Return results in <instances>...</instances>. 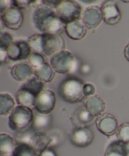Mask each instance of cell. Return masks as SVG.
Returning <instances> with one entry per match:
<instances>
[{
	"mask_svg": "<svg viewBox=\"0 0 129 156\" xmlns=\"http://www.w3.org/2000/svg\"><path fill=\"white\" fill-rule=\"evenodd\" d=\"M32 21L35 27L42 34H61L65 28V24L59 18L56 9L43 3L36 6Z\"/></svg>",
	"mask_w": 129,
	"mask_h": 156,
	"instance_id": "6da1fadb",
	"label": "cell"
},
{
	"mask_svg": "<svg viewBox=\"0 0 129 156\" xmlns=\"http://www.w3.org/2000/svg\"><path fill=\"white\" fill-rule=\"evenodd\" d=\"M84 83L77 77H67L59 84V94L64 101L69 104H77L83 101L85 96L83 92Z\"/></svg>",
	"mask_w": 129,
	"mask_h": 156,
	"instance_id": "7a4b0ae2",
	"label": "cell"
},
{
	"mask_svg": "<svg viewBox=\"0 0 129 156\" xmlns=\"http://www.w3.org/2000/svg\"><path fill=\"white\" fill-rule=\"evenodd\" d=\"M34 114L32 108L18 105L8 117V126L12 130L20 133L28 130L33 124Z\"/></svg>",
	"mask_w": 129,
	"mask_h": 156,
	"instance_id": "3957f363",
	"label": "cell"
},
{
	"mask_svg": "<svg viewBox=\"0 0 129 156\" xmlns=\"http://www.w3.org/2000/svg\"><path fill=\"white\" fill-rule=\"evenodd\" d=\"M50 65L56 73L65 75L75 71L77 62L72 53L64 49L51 56Z\"/></svg>",
	"mask_w": 129,
	"mask_h": 156,
	"instance_id": "277c9868",
	"label": "cell"
},
{
	"mask_svg": "<svg viewBox=\"0 0 129 156\" xmlns=\"http://www.w3.org/2000/svg\"><path fill=\"white\" fill-rule=\"evenodd\" d=\"M55 9L59 18L65 25L80 19L82 15L81 6L74 0H64Z\"/></svg>",
	"mask_w": 129,
	"mask_h": 156,
	"instance_id": "5b68a950",
	"label": "cell"
},
{
	"mask_svg": "<svg viewBox=\"0 0 129 156\" xmlns=\"http://www.w3.org/2000/svg\"><path fill=\"white\" fill-rule=\"evenodd\" d=\"M2 22L8 28L13 30H18L24 24V14L21 9L12 5L4 13L1 14Z\"/></svg>",
	"mask_w": 129,
	"mask_h": 156,
	"instance_id": "8992f818",
	"label": "cell"
},
{
	"mask_svg": "<svg viewBox=\"0 0 129 156\" xmlns=\"http://www.w3.org/2000/svg\"><path fill=\"white\" fill-rule=\"evenodd\" d=\"M65 47V41L61 34H42V53L46 56H53Z\"/></svg>",
	"mask_w": 129,
	"mask_h": 156,
	"instance_id": "52a82bcc",
	"label": "cell"
},
{
	"mask_svg": "<svg viewBox=\"0 0 129 156\" xmlns=\"http://www.w3.org/2000/svg\"><path fill=\"white\" fill-rule=\"evenodd\" d=\"M56 103V94L52 90L44 89L36 98L34 108L36 112L49 114L54 110Z\"/></svg>",
	"mask_w": 129,
	"mask_h": 156,
	"instance_id": "ba28073f",
	"label": "cell"
},
{
	"mask_svg": "<svg viewBox=\"0 0 129 156\" xmlns=\"http://www.w3.org/2000/svg\"><path fill=\"white\" fill-rule=\"evenodd\" d=\"M96 126L101 133L106 136H112L116 133L118 128V120L109 113H104L96 119Z\"/></svg>",
	"mask_w": 129,
	"mask_h": 156,
	"instance_id": "9c48e42d",
	"label": "cell"
},
{
	"mask_svg": "<svg viewBox=\"0 0 129 156\" xmlns=\"http://www.w3.org/2000/svg\"><path fill=\"white\" fill-rule=\"evenodd\" d=\"M70 142L78 148H86L93 143L94 134L89 127H76L70 134Z\"/></svg>",
	"mask_w": 129,
	"mask_h": 156,
	"instance_id": "30bf717a",
	"label": "cell"
},
{
	"mask_svg": "<svg viewBox=\"0 0 129 156\" xmlns=\"http://www.w3.org/2000/svg\"><path fill=\"white\" fill-rule=\"evenodd\" d=\"M103 21L109 25H115L121 19V13L118 4L114 0H106L101 6Z\"/></svg>",
	"mask_w": 129,
	"mask_h": 156,
	"instance_id": "8fae6325",
	"label": "cell"
},
{
	"mask_svg": "<svg viewBox=\"0 0 129 156\" xmlns=\"http://www.w3.org/2000/svg\"><path fill=\"white\" fill-rule=\"evenodd\" d=\"M81 20L89 30L96 28L103 21L101 8L96 5L87 7L82 14Z\"/></svg>",
	"mask_w": 129,
	"mask_h": 156,
	"instance_id": "7c38bea8",
	"label": "cell"
},
{
	"mask_svg": "<svg viewBox=\"0 0 129 156\" xmlns=\"http://www.w3.org/2000/svg\"><path fill=\"white\" fill-rule=\"evenodd\" d=\"M71 120L76 127H89L93 123L95 117L84 106H80L74 111Z\"/></svg>",
	"mask_w": 129,
	"mask_h": 156,
	"instance_id": "4fadbf2b",
	"label": "cell"
},
{
	"mask_svg": "<svg viewBox=\"0 0 129 156\" xmlns=\"http://www.w3.org/2000/svg\"><path fill=\"white\" fill-rule=\"evenodd\" d=\"M83 106L94 117H99L104 114L106 110V103L100 96L93 94L90 97L85 98L83 101Z\"/></svg>",
	"mask_w": 129,
	"mask_h": 156,
	"instance_id": "5bb4252c",
	"label": "cell"
},
{
	"mask_svg": "<svg viewBox=\"0 0 129 156\" xmlns=\"http://www.w3.org/2000/svg\"><path fill=\"white\" fill-rule=\"evenodd\" d=\"M29 144L34 149L36 155L39 156L50 146L51 138L46 133L36 132L32 136Z\"/></svg>",
	"mask_w": 129,
	"mask_h": 156,
	"instance_id": "9a60e30c",
	"label": "cell"
},
{
	"mask_svg": "<svg viewBox=\"0 0 129 156\" xmlns=\"http://www.w3.org/2000/svg\"><path fill=\"white\" fill-rule=\"evenodd\" d=\"M65 31L67 36L74 41H80L86 36L87 28L81 19L69 23L65 25Z\"/></svg>",
	"mask_w": 129,
	"mask_h": 156,
	"instance_id": "2e32d148",
	"label": "cell"
},
{
	"mask_svg": "<svg viewBox=\"0 0 129 156\" xmlns=\"http://www.w3.org/2000/svg\"><path fill=\"white\" fill-rule=\"evenodd\" d=\"M11 75L14 79L18 82H27L33 75V69L30 64L20 62L11 69Z\"/></svg>",
	"mask_w": 129,
	"mask_h": 156,
	"instance_id": "e0dca14e",
	"label": "cell"
},
{
	"mask_svg": "<svg viewBox=\"0 0 129 156\" xmlns=\"http://www.w3.org/2000/svg\"><path fill=\"white\" fill-rule=\"evenodd\" d=\"M104 156H129V143L117 140L109 143Z\"/></svg>",
	"mask_w": 129,
	"mask_h": 156,
	"instance_id": "ac0fdd59",
	"label": "cell"
},
{
	"mask_svg": "<svg viewBox=\"0 0 129 156\" xmlns=\"http://www.w3.org/2000/svg\"><path fill=\"white\" fill-rule=\"evenodd\" d=\"M33 76L44 83H48L53 81L56 72L50 64L45 62L41 66L33 69Z\"/></svg>",
	"mask_w": 129,
	"mask_h": 156,
	"instance_id": "d6986e66",
	"label": "cell"
},
{
	"mask_svg": "<svg viewBox=\"0 0 129 156\" xmlns=\"http://www.w3.org/2000/svg\"><path fill=\"white\" fill-rule=\"evenodd\" d=\"M17 143L7 133L0 134V156H12Z\"/></svg>",
	"mask_w": 129,
	"mask_h": 156,
	"instance_id": "ffe728a7",
	"label": "cell"
},
{
	"mask_svg": "<svg viewBox=\"0 0 129 156\" xmlns=\"http://www.w3.org/2000/svg\"><path fill=\"white\" fill-rule=\"evenodd\" d=\"M36 98L34 94L22 88H20L16 93V101L18 105L27 108H34Z\"/></svg>",
	"mask_w": 129,
	"mask_h": 156,
	"instance_id": "44dd1931",
	"label": "cell"
},
{
	"mask_svg": "<svg viewBox=\"0 0 129 156\" xmlns=\"http://www.w3.org/2000/svg\"><path fill=\"white\" fill-rule=\"evenodd\" d=\"M15 108V101L13 98L8 93L0 94V114L7 116L13 111Z\"/></svg>",
	"mask_w": 129,
	"mask_h": 156,
	"instance_id": "7402d4cb",
	"label": "cell"
},
{
	"mask_svg": "<svg viewBox=\"0 0 129 156\" xmlns=\"http://www.w3.org/2000/svg\"><path fill=\"white\" fill-rule=\"evenodd\" d=\"M51 122L52 117L49 114H45L37 112V114L34 115L32 126H33L34 130L40 132L39 130H41V129H45L47 127H49L51 124Z\"/></svg>",
	"mask_w": 129,
	"mask_h": 156,
	"instance_id": "603a6c76",
	"label": "cell"
},
{
	"mask_svg": "<svg viewBox=\"0 0 129 156\" xmlns=\"http://www.w3.org/2000/svg\"><path fill=\"white\" fill-rule=\"evenodd\" d=\"M21 88L27 90L30 92H31L32 94H34L36 97H37L44 90V82L36 79L35 76H33L31 79L24 82V85Z\"/></svg>",
	"mask_w": 129,
	"mask_h": 156,
	"instance_id": "cb8c5ba5",
	"label": "cell"
},
{
	"mask_svg": "<svg viewBox=\"0 0 129 156\" xmlns=\"http://www.w3.org/2000/svg\"><path fill=\"white\" fill-rule=\"evenodd\" d=\"M12 156H38L29 143H17Z\"/></svg>",
	"mask_w": 129,
	"mask_h": 156,
	"instance_id": "d4e9b609",
	"label": "cell"
},
{
	"mask_svg": "<svg viewBox=\"0 0 129 156\" xmlns=\"http://www.w3.org/2000/svg\"><path fill=\"white\" fill-rule=\"evenodd\" d=\"M32 52L42 53V34H36L32 35L27 40Z\"/></svg>",
	"mask_w": 129,
	"mask_h": 156,
	"instance_id": "484cf974",
	"label": "cell"
},
{
	"mask_svg": "<svg viewBox=\"0 0 129 156\" xmlns=\"http://www.w3.org/2000/svg\"><path fill=\"white\" fill-rule=\"evenodd\" d=\"M8 57L12 61L21 60V50L17 41L11 44L7 49Z\"/></svg>",
	"mask_w": 129,
	"mask_h": 156,
	"instance_id": "4316f807",
	"label": "cell"
},
{
	"mask_svg": "<svg viewBox=\"0 0 129 156\" xmlns=\"http://www.w3.org/2000/svg\"><path fill=\"white\" fill-rule=\"evenodd\" d=\"M116 135L118 140L129 143V122H126L118 126Z\"/></svg>",
	"mask_w": 129,
	"mask_h": 156,
	"instance_id": "83f0119b",
	"label": "cell"
},
{
	"mask_svg": "<svg viewBox=\"0 0 129 156\" xmlns=\"http://www.w3.org/2000/svg\"><path fill=\"white\" fill-rule=\"evenodd\" d=\"M28 61L30 65L31 66V67L33 69L41 66L42 64L45 63V61H44V58L42 56V55L41 53H34V52H33L31 53L30 57L28 58Z\"/></svg>",
	"mask_w": 129,
	"mask_h": 156,
	"instance_id": "f1b7e54d",
	"label": "cell"
},
{
	"mask_svg": "<svg viewBox=\"0 0 129 156\" xmlns=\"http://www.w3.org/2000/svg\"><path fill=\"white\" fill-rule=\"evenodd\" d=\"M18 44H19L21 50V60H26L28 59L30 56L31 55L32 52L31 48L29 45L28 42L26 41H17Z\"/></svg>",
	"mask_w": 129,
	"mask_h": 156,
	"instance_id": "f546056e",
	"label": "cell"
},
{
	"mask_svg": "<svg viewBox=\"0 0 129 156\" xmlns=\"http://www.w3.org/2000/svg\"><path fill=\"white\" fill-rule=\"evenodd\" d=\"M15 42L12 35L8 32H2L0 34V47L7 50L8 47Z\"/></svg>",
	"mask_w": 129,
	"mask_h": 156,
	"instance_id": "4dcf8cb0",
	"label": "cell"
},
{
	"mask_svg": "<svg viewBox=\"0 0 129 156\" xmlns=\"http://www.w3.org/2000/svg\"><path fill=\"white\" fill-rule=\"evenodd\" d=\"M33 133L31 132H28L27 130L18 133L15 137V141L17 143H29Z\"/></svg>",
	"mask_w": 129,
	"mask_h": 156,
	"instance_id": "1f68e13d",
	"label": "cell"
},
{
	"mask_svg": "<svg viewBox=\"0 0 129 156\" xmlns=\"http://www.w3.org/2000/svg\"><path fill=\"white\" fill-rule=\"evenodd\" d=\"M38 0H14L15 5L19 9H27L30 6L33 5Z\"/></svg>",
	"mask_w": 129,
	"mask_h": 156,
	"instance_id": "d6a6232c",
	"label": "cell"
},
{
	"mask_svg": "<svg viewBox=\"0 0 129 156\" xmlns=\"http://www.w3.org/2000/svg\"><path fill=\"white\" fill-rule=\"evenodd\" d=\"M96 88L92 83H84L83 88V92L85 98L90 97L95 94Z\"/></svg>",
	"mask_w": 129,
	"mask_h": 156,
	"instance_id": "836d02e7",
	"label": "cell"
},
{
	"mask_svg": "<svg viewBox=\"0 0 129 156\" xmlns=\"http://www.w3.org/2000/svg\"><path fill=\"white\" fill-rule=\"evenodd\" d=\"M12 1L14 0H0V11H1V14L4 13L7 9L12 7Z\"/></svg>",
	"mask_w": 129,
	"mask_h": 156,
	"instance_id": "e575fe53",
	"label": "cell"
},
{
	"mask_svg": "<svg viewBox=\"0 0 129 156\" xmlns=\"http://www.w3.org/2000/svg\"><path fill=\"white\" fill-rule=\"evenodd\" d=\"M43 4L47 5L50 6V7L56 9L59 5H60L64 0H42Z\"/></svg>",
	"mask_w": 129,
	"mask_h": 156,
	"instance_id": "d590c367",
	"label": "cell"
},
{
	"mask_svg": "<svg viewBox=\"0 0 129 156\" xmlns=\"http://www.w3.org/2000/svg\"><path fill=\"white\" fill-rule=\"evenodd\" d=\"M8 59V57L7 50L0 47V62H1V65L7 62Z\"/></svg>",
	"mask_w": 129,
	"mask_h": 156,
	"instance_id": "8d00e7d4",
	"label": "cell"
},
{
	"mask_svg": "<svg viewBox=\"0 0 129 156\" xmlns=\"http://www.w3.org/2000/svg\"><path fill=\"white\" fill-rule=\"evenodd\" d=\"M39 156H58L56 152H55L53 149L48 148V149H46L45 151L42 152Z\"/></svg>",
	"mask_w": 129,
	"mask_h": 156,
	"instance_id": "74e56055",
	"label": "cell"
},
{
	"mask_svg": "<svg viewBox=\"0 0 129 156\" xmlns=\"http://www.w3.org/2000/svg\"><path fill=\"white\" fill-rule=\"evenodd\" d=\"M80 70H81L82 74L88 75L91 72V66L90 65H88V64H83L80 67Z\"/></svg>",
	"mask_w": 129,
	"mask_h": 156,
	"instance_id": "f35d334b",
	"label": "cell"
},
{
	"mask_svg": "<svg viewBox=\"0 0 129 156\" xmlns=\"http://www.w3.org/2000/svg\"><path fill=\"white\" fill-rule=\"evenodd\" d=\"M124 56L127 62H129V43L125 46L124 49Z\"/></svg>",
	"mask_w": 129,
	"mask_h": 156,
	"instance_id": "ab89813d",
	"label": "cell"
},
{
	"mask_svg": "<svg viewBox=\"0 0 129 156\" xmlns=\"http://www.w3.org/2000/svg\"><path fill=\"white\" fill-rule=\"evenodd\" d=\"M80 1L83 2L85 4H93V3L97 2V0H80Z\"/></svg>",
	"mask_w": 129,
	"mask_h": 156,
	"instance_id": "60d3db41",
	"label": "cell"
},
{
	"mask_svg": "<svg viewBox=\"0 0 129 156\" xmlns=\"http://www.w3.org/2000/svg\"><path fill=\"white\" fill-rule=\"evenodd\" d=\"M121 1L124 3H129V0H121Z\"/></svg>",
	"mask_w": 129,
	"mask_h": 156,
	"instance_id": "b9f144b4",
	"label": "cell"
}]
</instances>
